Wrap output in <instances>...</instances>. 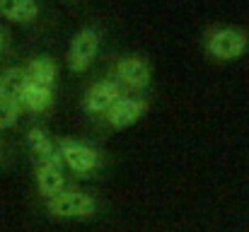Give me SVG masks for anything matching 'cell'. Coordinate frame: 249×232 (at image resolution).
<instances>
[{
	"mask_svg": "<svg viewBox=\"0 0 249 232\" xmlns=\"http://www.w3.org/2000/svg\"><path fill=\"white\" fill-rule=\"evenodd\" d=\"M46 203H49V211L58 218H89L97 211V201L89 194L78 191V189H68L49 198Z\"/></svg>",
	"mask_w": 249,
	"mask_h": 232,
	"instance_id": "6da1fadb",
	"label": "cell"
},
{
	"mask_svg": "<svg viewBox=\"0 0 249 232\" xmlns=\"http://www.w3.org/2000/svg\"><path fill=\"white\" fill-rule=\"evenodd\" d=\"M58 157L78 174H89L99 169L102 164V157L94 148H89L87 143H80V141H68V138L58 143Z\"/></svg>",
	"mask_w": 249,
	"mask_h": 232,
	"instance_id": "7a4b0ae2",
	"label": "cell"
},
{
	"mask_svg": "<svg viewBox=\"0 0 249 232\" xmlns=\"http://www.w3.org/2000/svg\"><path fill=\"white\" fill-rule=\"evenodd\" d=\"M208 51L211 56L220 58V61H235L247 51V34L232 27L225 29H215L208 39Z\"/></svg>",
	"mask_w": 249,
	"mask_h": 232,
	"instance_id": "3957f363",
	"label": "cell"
},
{
	"mask_svg": "<svg viewBox=\"0 0 249 232\" xmlns=\"http://www.w3.org/2000/svg\"><path fill=\"white\" fill-rule=\"evenodd\" d=\"M97 51H99V34L94 29H89V27L80 29L73 36L71 49H68V66H71V71H75V73L87 71L92 66Z\"/></svg>",
	"mask_w": 249,
	"mask_h": 232,
	"instance_id": "277c9868",
	"label": "cell"
},
{
	"mask_svg": "<svg viewBox=\"0 0 249 232\" xmlns=\"http://www.w3.org/2000/svg\"><path fill=\"white\" fill-rule=\"evenodd\" d=\"M121 99V87L116 80H102V82H94L87 92H85V109L92 111V114H107L116 102Z\"/></svg>",
	"mask_w": 249,
	"mask_h": 232,
	"instance_id": "5b68a950",
	"label": "cell"
},
{
	"mask_svg": "<svg viewBox=\"0 0 249 232\" xmlns=\"http://www.w3.org/2000/svg\"><path fill=\"white\" fill-rule=\"evenodd\" d=\"M36 186H39V194L46 201L66 191V177H63V162H61V157L58 160H51V162L36 164Z\"/></svg>",
	"mask_w": 249,
	"mask_h": 232,
	"instance_id": "8992f818",
	"label": "cell"
},
{
	"mask_svg": "<svg viewBox=\"0 0 249 232\" xmlns=\"http://www.w3.org/2000/svg\"><path fill=\"white\" fill-rule=\"evenodd\" d=\"M116 77L131 89H145L150 85V66L141 56H126L116 63Z\"/></svg>",
	"mask_w": 249,
	"mask_h": 232,
	"instance_id": "52a82bcc",
	"label": "cell"
},
{
	"mask_svg": "<svg viewBox=\"0 0 249 232\" xmlns=\"http://www.w3.org/2000/svg\"><path fill=\"white\" fill-rule=\"evenodd\" d=\"M143 114H145V102H143V99L121 97V99L107 111V121H109V126H114V128H128V126H133Z\"/></svg>",
	"mask_w": 249,
	"mask_h": 232,
	"instance_id": "ba28073f",
	"label": "cell"
},
{
	"mask_svg": "<svg viewBox=\"0 0 249 232\" xmlns=\"http://www.w3.org/2000/svg\"><path fill=\"white\" fill-rule=\"evenodd\" d=\"M56 75H58V66H56L49 56H36V58L29 61L27 68H24V80H27V85H34V87L53 89Z\"/></svg>",
	"mask_w": 249,
	"mask_h": 232,
	"instance_id": "9c48e42d",
	"label": "cell"
},
{
	"mask_svg": "<svg viewBox=\"0 0 249 232\" xmlns=\"http://www.w3.org/2000/svg\"><path fill=\"white\" fill-rule=\"evenodd\" d=\"M27 143H29L34 164L58 160V150L53 148V143H51V138H49V133H46L44 128H32L29 136H27Z\"/></svg>",
	"mask_w": 249,
	"mask_h": 232,
	"instance_id": "30bf717a",
	"label": "cell"
},
{
	"mask_svg": "<svg viewBox=\"0 0 249 232\" xmlns=\"http://www.w3.org/2000/svg\"><path fill=\"white\" fill-rule=\"evenodd\" d=\"M0 15H5L12 22L27 24V22H34L36 19L39 5L36 2H29V0H10V2H0Z\"/></svg>",
	"mask_w": 249,
	"mask_h": 232,
	"instance_id": "8fae6325",
	"label": "cell"
},
{
	"mask_svg": "<svg viewBox=\"0 0 249 232\" xmlns=\"http://www.w3.org/2000/svg\"><path fill=\"white\" fill-rule=\"evenodd\" d=\"M24 85H27L24 71H19V68H7V71L0 73V97H5V99L19 104V97H22V92H24Z\"/></svg>",
	"mask_w": 249,
	"mask_h": 232,
	"instance_id": "7c38bea8",
	"label": "cell"
},
{
	"mask_svg": "<svg viewBox=\"0 0 249 232\" xmlns=\"http://www.w3.org/2000/svg\"><path fill=\"white\" fill-rule=\"evenodd\" d=\"M53 102V89L46 87H34V85H24V92L19 97V107L29 109V111H46Z\"/></svg>",
	"mask_w": 249,
	"mask_h": 232,
	"instance_id": "4fadbf2b",
	"label": "cell"
},
{
	"mask_svg": "<svg viewBox=\"0 0 249 232\" xmlns=\"http://www.w3.org/2000/svg\"><path fill=\"white\" fill-rule=\"evenodd\" d=\"M19 114H22V107L17 102H10V99L0 97V128L15 126L17 119H19Z\"/></svg>",
	"mask_w": 249,
	"mask_h": 232,
	"instance_id": "5bb4252c",
	"label": "cell"
},
{
	"mask_svg": "<svg viewBox=\"0 0 249 232\" xmlns=\"http://www.w3.org/2000/svg\"><path fill=\"white\" fill-rule=\"evenodd\" d=\"M0 51H2V36H0Z\"/></svg>",
	"mask_w": 249,
	"mask_h": 232,
	"instance_id": "9a60e30c",
	"label": "cell"
}]
</instances>
